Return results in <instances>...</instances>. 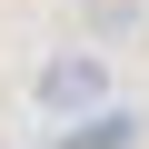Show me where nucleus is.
<instances>
[{"label":"nucleus","mask_w":149,"mask_h":149,"mask_svg":"<svg viewBox=\"0 0 149 149\" xmlns=\"http://www.w3.org/2000/svg\"><path fill=\"white\" fill-rule=\"evenodd\" d=\"M40 109H50V119H90V109H109V60H100V50H60V60H40Z\"/></svg>","instance_id":"nucleus-1"}]
</instances>
